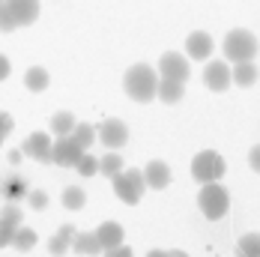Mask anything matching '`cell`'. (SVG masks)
Masks as SVG:
<instances>
[{
    "instance_id": "cell-1",
    "label": "cell",
    "mask_w": 260,
    "mask_h": 257,
    "mask_svg": "<svg viewBox=\"0 0 260 257\" xmlns=\"http://www.w3.org/2000/svg\"><path fill=\"white\" fill-rule=\"evenodd\" d=\"M123 90H126V96H129L132 102H153L156 99V90H158V75L153 66H147V63H135L126 78H123Z\"/></svg>"
},
{
    "instance_id": "cell-2",
    "label": "cell",
    "mask_w": 260,
    "mask_h": 257,
    "mask_svg": "<svg viewBox=\"0 0 260 257\" xmlns=\"http://www.w3.org/2000/svg\"><path fill=\"white\" fill-rule=\"evenodd\" d=\"M221 48H224V57L231 63H245V60H254L257 57V39H254V33L236 27V30H231L224 36V45Z\"/></svg>"
},
{
    "instance_id": "cell-3",
    "label": "cell",
    "mask_w": 260,
    "mask_h": 257,
    "mask_svg": "<svg viewBox=\"0 0 260 257\" xmlns=\"http://www.w3.org/2000/svg\"><path fill=\"white\" fill-rule=\"evenodd\" d=\"M198 206H201V212L207 215L209 221H218V218H224V212L231 209V195H228L224 185L207 182V185L201 188V195H198Z\"/></svg>"
},
{
    "instance_id": "cell-4",
    "label": "cell",
    "mask_w": 260,
    "mask_h": 257,
    "mask_svg": "<svg viewBox=\"0 0 260 257\" xmlns=\"http://www.w3.org/2000/svg\"><path fill=\"white\" fill-rule=\"evenodd\" d=\"M111 185H114V195L123 201V204L135 206L144 191H147V182H144V174L138 168H129V171H120L117 177H111Z\"/></svg>"
},
{
    "instance_id": "cell-5",
    "label": "cell",
    "mask_w": 260,
    "mask_h": 257,
    "mask_svg": "<svg viewBox=\"0 0 260 257\" xmlns=\"http://www.w3.org/2000/svg\"><path fill=\"white\" fill-rule=\"evenodd\" d=\"M224 171H228V165H224L221 153H215V150H204V153H198L191 158V177L201 182V185L218 182L224 177Z\"/></svg>"
},
{
    "instance_id": "cell-6",
    "label": "cell",
    "mask_w": 260,
    "mask_h": 257,
    "mask_svg": "<svg viewBox=\"0 0 260 257\" xmlns=\"http://www.w3.org/2000/svg\"><path fill=\"white\" fill-rule=\"evenodd\" d=\"M96 138L102 141L108 150H120V147H126V141H129V126H126L123 120H117V117H108V120L99 123Z\"/></svg>"
},
{
    "instance_id": "cell-7",
    "label": "cell",
    "mask_w": 260,
    "mask_h": 257,
    "mask_svg": "<svg viewBox=\"0 0 260 257\" xmlns=\"http://www.w3.org/2000/svg\"><path fill=\"white\" fill-rule=\"evenodd\" d=\"M84 153H87V150H81L78 141H75L72 135H63V138H57L51 144V162L60 165V168H75Z\"/></svg>"
},
{
    "instance_id": "cell-8",
    "label": "cell",
    "mask_w": 260,
    "mask_h": 257,
    "mask_svg": "<svg viewBox=\"0 0 260 257\" xmlns=\"http://www.w3.org/2000/svg\"><path fill=\"white\" fill-rule=\"evenodd\" d=\"M3 12L15 27H30L39 18V0H3Z\"/></svg>"
},
{
    "instance_id": "cell-9",
    "label": "cell",
    "mask_w": 260,
    "mask_h": 257,
    "mask_svg": "<svg viewBox=\"0 0 260 257\" xmlns=\"http://www.w3.org/2000/svg\"><path fill=\"white\" fill-rule=\"evenodd\" d=\"M158 72H161V78H171V81H188V75H191V69H188V60L182 57V54L177 51H168L161 54V60H158Z\"/></svg>"
},
{
    "instance_id": "cell-10",
    "label": "cell",
    "mask_w": 260,
    "mask_h": 257,
    "mask_svg": "<svg viewBox=\"0 0 260 257\" xmlns=\"http://www.w3.org/2000/svg\"><path fill=\"white\" fill-rule=\"evenodd\" d=\"M21 224H24V212L15 204L3 206V212H0V248L3 245H12V236H15V231Z\"/></svg>"
},
{
    "instance_id": "cell-11",
    "label": "cell",
    "mask_w": 260,
    "mask_h": 257,
    "mask_svg": "<svg viewBox=\"0 0 260 257\" xmlns=\"http://www.w3.org/2000/svg\"><path fill=\"white\" fill-rule=\"evenodd\" d=\"M204 84H207L212 93H224L234 81H231V66L224 63V60H212L207 63V69H204Z\"/></svg>"
},
{
    "instance_id": "cell-12",
    "label": "cell",
    "mask_w": 260,
    "mask_h": 257,
    "mask_svg": "<svg viewBox=\"0 0 260 257\" xmlns=\"http://www.w3.org/2000/svg\"><path fill=\"white\" fill-rule=\"evenodd\" d=\"M21 153L30 155V158H36V162H51V135H48V132H33V135H27Z\"/></svg>"
},
{
    "instance_id": "cell-13",
    "label": "cell",
    "mask_w": 260,
    "mask_h": 257,
    "mask_svg": "<svg viewBox=\"0 0 260 257\" xmlns=\"http://www.w3.org/2000/svg\"><path fill=\"white\" fill-rule=\"evenodd\" d=\"M185 54H188L191 60H209V54H212V36L204 33V30L188 33V39H185Z\"/></svg>"
},
{
    "instance_id": "cell-14",
    "label": "cell",
    "mask_w": 260,
    "mask_h": 257,
    "mask_svg": "<svg viewBox=\"0 0 260 257\" xmlns=\"http://www.w3.org/2000/svg\"><path fill=\"white\" fill-rule=\"evenodd\" d=\"M144 174V182H147V188H168L171 185V168L165 165V162H147V168L141 171Z\"/></svg>"
},
{
    "instance_id": "cell-15",
    "label": "cell",
    "mask_w": 260,
    "mask_h": 257,
    "mask_svg": "<svg viewBox=\"0 0 260 257\" xmlns=\"http://www.w3.org/2000/svg\"><path fill=\"white\" fill-rule=\"evenodd\" d=\"M93 233H96V239H99L102 251H105V248H117V245H123V236H126V231H123V224H120V221H102Z\"/></svg>"
},
{
    "instance_id": "cell-16",
    "label": "cell",
    "mask_w": 260,
    "mask_h": 257,
    "mask_svg": "<svg viewBox=\"0 0 260 257\" xmlns=\"http://www.w3.org/2000/svg\"><path fill=\"white\" fill-rule=\"evenodd\" d=\"M75 254L81 257H96L99 251H102V245H99V239H96V233L93 231H78L75 236H72V245H69Z\"/></svg>"
},
{
    "instance_id": "cell-17",
    "label": "cell",
    "mask_w": 260,
    "mask_h": 257,
    "mask_svg": "<svg viewBox=\"0 0 260 257\" xmlns=\"http://www.w3.org/2000/svg\"><path fill=\"white\" fill-rule=\"evenodd\" d=\"M75 224H60L57 228V233L51 236V242H48V251H51L54 257H63L66 251H69V245H72V236H75Z\"/></svg>"
},
{
    "instance_id": "cell-18",
    "label": "cell",
    "mask_w": 260,
    "mask_h": 257,
    "mask_svg": "<svg viewBox=\"0 0 260 257\" xmlns=\"http://www.w3.org/2000/svg\"><path fill=\"white\" fill-rule=\"evenodd\" d=\"M185 93V84L182 81H171V78H158V90L156 99H161L165 105H177Z\"/></svg>"
},
{
    "instance_id": "cell-19",
    "label": "cell",
    "mask_w": 260,
    "mask_h": 257,
    "mask_svg": "<svg viewBox=\"0 0 260 257\" xmlns=\"http://www.w3.org/2000/svg\"><path fill=\"white\" fill-rule=\"evenodd\" d=\"M231 81H234L236 87H251V84L257 81V66H254V60L234 63V69H231Z\"/></svg>"
},
{
    "instance_id": "cell-20",
    "label": "cell",
    "mask_w": 260,
    "mask_h": 257,
    "mask_svg": "<svg viewBox=\"0 0 260 257\" xmlns=\"http://www.w3.org/2000/svg\"><path fill=\"white\" fill-rule=\"evenodd\" d=\"M48 72L42 69V66H33V69H27L24 72V87L30 90V93H42L45 87H48Z\"/></svg>"
},
{
    "instance_id": "cell-21",
    "label": "cell",
    "mask_w": 260,
    "mask_h": 257,
    "mask_svg": "<svg viewBox=\"0 0 260 257\" xmlns=\"http://www.w3.org/2000/svg\"><path fill=\"white\" fill-rule=\"evenodd\" d=\"M72 128H75V114H69V111H57L51 117V132L57 138H63V135H72Z\"/></svg>"
},
{
    "instance_id": "cell-22",
    "label": "cell",
    "mask_w": 260,
    "mask_h": 257,
    "mask_svg": "<svg viewBox=\"0 0 260 257\" xmlns=\"http://www.w3.org/2000/svg\"><path fill=\"white\" fill-rule=\"evenodd\" d=\"M120 171H123V155L117 153V150H111L108 155L99 158V174H105L108 180H111V177H117Z\"/></svg>"
},
{
    "instance_id": "cell-23",
    "label": "cell",
    "mask_w": 260,
    "mask_h": 257,
    "mask_svg": "<svg viewBox=\"0 0 260 257\" xmlns=\"http://www.w3.org/2000/svg\"><path fill=\"white\" fill-rule=\"evenodd\" d=\"M72 138L78 141L81 150H90V147L96 144V126H90V123H75V128H72Z\"/></svg>"
},
{
    "instance_id": "cell-24",
    "label": "cell",
    "mask_w": 260,
    "mask_h": 257,
    "mask_svg": "<svg viewBox=\"0 0 260 257\" xmlns=\"http://www.w3.org/2000/svg\"><path fill=\"white\" fill-rule=\"evenodd\" d=\"M236 254L239 257H260V233H245L236 242Z\"/></svg>"
},
{
    "instance_id": "cell-25",
    "label": "cell",
    "mask_w": 260,
    "mask_h": 257,
    "mask_svg": "<svg viewBox=\"0 0 260 257\" xmlns=\"http://www.w3.org/2000/svg\"><path fill=\"white\" fill-rule=\"evenodd\" d=\"M36 239H39V236H36V231L21 224V228L15 231V236H12V245H15L18 251H30V248L36 245Z\"/></svg>"
},
{
    "instance_id": "cell-26",
    "label": "cell",
    "mask_w": 260,
    "mask_h": 257,
    "mask_svg": "<svg viewBox=\"0 0 260 257\" xmlns=\"http://www.w3.org/2000/svg\"><path fill=\"white\" fill-rule=\"evenodd\" d=\"M84 204H87V195H84V188H78V185H69V188H63V206H66V209H81Z\"/></svg>"
},
{
    "instance_id": "cell-27",
    "label": "cell",
    "mask_w": 260,
    "mask_h": 257,
    "mask_svg": "<svg viewBox=\"0 0 260 257\" xmlns=\"http://www.w3.org/2000/svg\"><path fill=\"white\" fill-rule=\"evenodd\" d=\"M75 168H78L81 177H93V174H99V158H96V155H90V153H84L78 158V165H75Z\"/></svg>"
},
{
    "instance_id": "cell-28",
    "label": "cell",
    "mask_w": 260,
    "mask_h": 257,
    "mask_svg": "<svg viewBox=\"0 0 260 257\" xmlns=\"http://www.w3.org/2000/svg\"><path fill=\"white\" fill-rule=\"evenodd\" d=\"M27 206H30V209H45V206H48V195L39 191V188L27 191Z\"/></svg>"
},
{
    "instance_id": "cell-29",
    "label": "cell",
    "mask_w": 260,
    "mask_h": 257,
    "mask_svg": "<svg viewBox=\"0 0 260 257\" xmlns=\"http://www.w3.org/2000/svg\"><path fill=\"white\" fill-rule=\"evenodd\" d=\"M12 128H15V123H12V117H9V114H3V111H0V144H3V141H6V135H9V132H12Z\"/></svg>"
},
{
    "instance_id": "cell-30",
    "label": "cell",
    "mask_w": 260,
    "mask_h": 257,
    "mask_svg": "<svg viewBox=\"0 0 260 257\" xmlns=\"http://www.w3.org/2000/svg\"><path fill=\"white\" fill-rule=\"evenodd\" d=\"M102 254L105 257H132V248L129 245H117V248H105Z\"/></svg>"
},
{
    "instance_id": "cell-31",
    "label": "cell",
    "mask_w": 260,
    "mask_h": 257,
    "mask_svg": "<svg viewBox=\"0 0 260 257\" xmlns=\"http://www.w3.org/2000/svg\"><path fill=\"white\" fill-rule=\"evenodd\" d=\"M248 165H251L254 174H260V144L257 147H251V153H248Z\"/></svg>"
},
{
    "instance_id": "cell-32",
    "label": "cell",
    "mask_w": 260,
    "mask_h": 257,
    "mask_svg": "<svg viewBox=\"0 0 260 257\" xmlns=\"http://www.w3.org/2000/svg\"><path fill=\"white\" fill-rule=\"evenodd\" d=\"M9 72H12L9 57H3V54H0V81H6V78H9Z\"/></svg>"
},
{
    "instance_id": "cell-33",
    "label": "cell",
    "mask_w": 260,
    "mask_h": 257,
    "mask_svg": "<svg viewBox=\"0 0 260 257\" xmlns=\"http://www.w3.org/2000/svg\"><path fill=\"white\" fill-rule=\"evenodd\" d=\"M21 150H12V153H9V162H12V165H18V162H21Z\"/></svg>"
},
{
    "instance_id": "cell-34",
    "label": "cell",
    "mask_w": 260,
    "mask_h": 257,
    "mask_svg": "<svg viewBox=\"0 0 260 257\" xmlns=\"http://www.w3.org/2000/svg\"><path fill=\"white\" fill-rule=\"evenodd\" d=\"M147 257H168V251H161V248H153V251H147Z\"/></svg>"
},
{
    "instance_id": "cell-35",
    "label": "cell",
    "mask_w": 260,
    "mask_h": 257,
    "mask_svg": "<svg viewBox=\"0 0 260 257\" xmlns=\"http://www.w3.org/2000/svg\"><path fill=\"white\" fill-rule=\"evenodd\" d=\"M168 257H188L185 251H180V248H174V251H168Z\"/></svg>"
},
{
    "instance_id": "cell-36",
    "label": "cell",
    "mask_w": 260,
    "mask_h": 257,
    "mask_svg": "<svg viewBox=\"0 0 260 257\" xmlns=\"http://www.w3.org/2000/svg\"><path fill=\"white\" fill-rule=\"evenodd\" d=\"M0 6H3V0H0Z\"/></svg>"
}]
</instances>
